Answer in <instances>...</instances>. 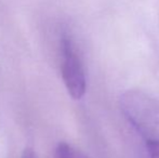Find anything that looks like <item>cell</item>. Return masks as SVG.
Wrapping results in <instances>:
<instances>
[{"mask_svg": "<svg viewBox=\"0 0 159 158\" xmlns=\"http://www.w3.org/2000/svg\"><path fill=\"white\" fill-rule=\"evenodd\" d=\"M122 115L141 140L140 158H159V101L139 89L119 97Z\"/></svg>", "mask_w": 159, "mask_h": 158, "instance_id": "6da1fadb", "label": "cell"}, {"mask_svg": "<svg viewBox=\"0 0 159 158\" xmlns=\"http://www.w3.org/2000/svg\"><path fill=\"white\" fill-rule=\"evenodd\" d=\"M61 51L64 84L73 99L80 100L87 90L86 72L75 43L67 33H64L61 37Z\"/></svg>", "mask_w": 159, "mask_h": 158, "instance_id": "7a4b0ae2", "label": "cell"}, {"mask_svg": "<svg viewBox=\"0 0 159 158\" xmlns=\"http://www.w3.org/2000/svg\"><path fill=\"white\" fill-rule=\"evenodd\" d=\"M57 158H84L67 143H60L55 150Z\"/></svg>", "mask_w": 159, "mask_h": 158, "instance_id": "3957f363", "label": "cell"}, {"mask_svg": "<svg viewBox=\"0 0 159 158\" xmlns=\"http://www.w3.org/2000/svg\"><path fill=\"white\" fill-rule=\"evenodd\" d=\"M22 158H37V156H36V154L34 153L33 150H30V148H26V150L24 151Z\"/></svg>", "mask_w": 159, "mask_h": 158, "instance_id": "277c9868", "label": "cell"}]
</instances>
